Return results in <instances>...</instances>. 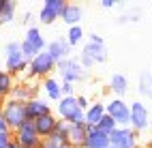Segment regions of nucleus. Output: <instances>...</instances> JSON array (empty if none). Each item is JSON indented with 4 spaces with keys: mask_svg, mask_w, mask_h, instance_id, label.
Listing matches in <instances>:
<instances>
[{
    "mask_svg": "<svg viewBox=\"0 0 152 148\" xmlns=\"http://www.w3.org/2000/svg\"><path fill=\"white\" fill-rule=\"evenodd\" d=\"M77 60H79V64H82L84 69H92L94 64H103L107 60V45L103 41V37L96 34V32L88 34Z\"/></svg>",
    "mask_w": 152,
    "mask_h": 148,
    "instance_id": "nucleus-1",
    "label": "nucleus"
},
{
    "mask_svg": "<svg viewBox=\"0 0 152 148\" xmlns=\"http://www.w3.org/2000/svg\"><path fill=\"white\" fill-rule=\"evenodd\" d=\"M0 112H2V118L9 127V131H17L19 127L24 122H28L26 118V103L22 101H15V99H4L2 103H0Z\"/></svg>",
    "mask_w": 152,
    "mask_h": 148,
    "instance_id": "nucleus-2",
    "label": "nucleus"
},
{
    "mask_svg": "<svg viewBox=\"0 0 152 148\" xmlns=\"http://www.w3.org/2000/svg\"><path fill=\"white\" fill-rule=\"evenodd\" d=\"M4 71L9 75H24L28 71V60L22 54V47H19L17 41H9L4 45Z\"/></svg>",
    "mask_w": 152,
    "mask_h": 148,
    "instance_id": "nucleus-3",
    "label": "nucleus"
},
{
    "mask_svg": "<svg viewBox=\"0 0 152 148\" xmlns=\"http://www.w3.org/2000/svg\"><path fill=\"white\" fill-rule=\"evenodd\" d=\"M56 71V60L47 52H41L37 54L32 60H28V71H26V77L28 80H45Z\"/></svg>",
    "mask_w": 152,
    "mask_h": 148,
    "instance_id": "nucleus-4",
    "label": "nucleus"
},
{
    "mask_svg": "<svg viewBox=\"0 0 152 148\" xmlns=\"http://www.w3.org/2000/svg\"><path fill=\"white\" fill-rule=\"evenodd\" d=\"M45 45H47V43H45V37H43V32L39 30L37 26L28 28L24 41H19V47H22V54H24L26 60H32L37 54L45 52Z\"/></svg>",
    "mask_w": 152,
    "mask_h": 148,
    "instance_id": "nucleus-5",
    "label": "nucleus"
},
{
    "mask_svg": "<svg viewBox=\"0 0 152 148\" xmlns=\"http://www.w3.org/2000/svg\"><path fill=\"white\" fill-rule=\"evenodd\" d=\"M56 114H58V120H62L66 125H75V122L84 120V110H79L75 97H62L56 103Z\"/></svg>",
    "mask_w": 152,
    "mask_h": 148,
    "instance_id": "nucleus-6",
    "label": "nucleus"
},
{
    "mask_svg": "<svg viewBox=\"0 0 152 148\" xmlns=\"http://www.w3.org/2000/svg\"><path fill=\"white\" fill-rule=\"evenodd\" d=\"M56 71L60 75V82H69V84H79L86 80V69L79 64L77 58H66V60L56 64Z\"/></svg>",
    "mask_w": 152,
    "mask_h": 148,
    "instance_id": "nucleus-7",
    "label": "nucleus"
},
{
    "mask_svg": "<svg viewBox=\"0 0 152 148\" xmlns=\"http://www.w3.org/2000/svg\"><path fill=\"white\" fill-rule=\"evenodd\" d=\"M129 112H131L129 127L135 133H141V131H146L150 127V112H148V105L144 101H133L129 105Z\"/></svg>",
    "mask_w": 152,
    "mask_h": 148,
    "instance_id": "nucleus-8",
    "label": "nucleus"
},
{
    "mask_svg": "<svg viewBox=\"0 0 152 148\" xmlns=\"http://www.w3.org/2000/svg\"><path fill=\"white\" fill-rule=\"evenodd\" d=\"M109 146L114 148H139V133L131 127H116L109 133Z\"/></svg>",
    "mask_w": 152,
    "mask_h": 148,
    "instance_id": "nucleus-9",
    "label": "nucleus"
},
{
    "mask_svg": "<svg viewBox=\"0 0 152 148\" xmlns=\"http://www.w3.org/2000/svg\"><path fill=\"white\" fill-rule=\"evenodd\" d=\"M105 114L114 120L118 127H129V103L124 99H118V97H111L109 101H105Z\"/></svg>",
    "mask_w": 152,
    "mask_h": 148,
    "instance_id": "nucleus-10",
    "label": "nucleus"
},
{
    "mask_svg": "<svg viewBox=\"0 0 152 148\" xmlns=\"http://www.w3.org/2000/svg\"><path fill=\"white\" fill-rule=\"evenodd\" d=\"M13 142H17L22 148H39L41 146V137L37 135L32 122H24L17 131H13Z\"/></svg>",
    "mask_w": 152,
    "mask_h": 148,
    "instance_id": "nucleus-11",
    "label": "nucleus"
},
{
    "mask_svg": "<svg viewBox=\"0 0 152 148\" xmlns=\"http://www.w3.org/2000/svg\"><path fill=\"white\" fill-rule=\"evenodd\" d=\"M64 4H66V0H45L41 11H39V22L45 26L54 24L56 19H60V13H62Z\"/></svg>",
    "mask_w": 152,
    "mask_h": 148,
    "instance_id": "nucleus-12",
    "label": "nucleus"
},
{
    "mask_svg": "<svg viewBox=\"0 0 152 148\" xmlns=\"http://www.w3.org/2000/svg\"><path fill=\"white\" fill-rule=\"evenodd\" d=\"M47 114H54L52 112V103H49V101H45V99H41V97L26 101V118L30 122H34V120H39V118H43Z\"/></svg>",
    "mask_w": 152,
    "mask_h": 148,
    "instance_id": "nucleus-13",
    "label": "nucleus"
},
{
    "mask_svg": "<svg viewBox=\"0 0 152 148\" xmlns=\"http://www.w3.org/2000/svg\"><path fill=\"white\" fill-rule=\"evenodd\" d=\"M39 90H41V86H37L32 82H15L11 95H9V99H15V101H30V99H37L39 97Z\"/></svg>",
    "mask_w": 152,
    "mask_h": 148,
    "instance_id": "nucleus-14",
    "label": "nucleus"
},
{
    "mask_svg": "<svg viewBox=\"0 0 152 148\" xmlns=\"http://www.w3.org/2000/svg\"><path fill=\"white\" fill-rule=\"evenodd\" d=\"M45 52L52 56L54 60H56V64H58V62L66 60V58H71V45L64 41L62 37H58V39H54V41H49L45 45Z\"/></svg>",
    "mask_w": 152,
    "mask_h": 148,
    "instance_id": "nucleus-15",
    "label": "nucleus"
},
{
    "mask_svg": "<svg viewBox=\"0 0 152 148\" xmlns=\"http://www.w3.org/2000/svg\"><path fill=\"white\" fill-rule=\"evenodd\" d=\"M60 19L71 28V26H79V22L84 19V9L82 4H77V2H66L64 9H62V13H60Z\"/></svg>",
    "mask_w": 152,
    "mask_h": 148,
    "instance_id": "nucleus-16",
    "label": "nucleus"
},
{
    "mask_svg": "<svg viewBox=\"0 0 152 148\" xmlns=\"http://www.w3.org/2000/svg\"><path fill=\"white\" fill-rule=\"evenodd\" d=\"M88 129H90V127L84 120L82 122H75V125H69V129H66V142L71 146H75V148H82L86 135H88Z\"/></svg>",
    "mask_w": 152,
    "mask_h": 148,
    "instance_id": "nucleus-17",
    "label": "nucleus"
},
{
    "mask_svg": "<svg viewBox=\"0 0 152 148\" xmlns=\"http://www.w3.org/2000/svg\"><path fill=\"white\" fill-rule=\"evenodd\" d=\"M32 125H34V131H37V135L41 137V140H45V137L54 135V131H56V125H58V116H54V114H47V116H43V118H39V120H34Z\"/></svg>",
    "mask_w": 152,
    "mask_h": 148,
    "instance_id": "nucleus-18",
    "label": "nucleus"
},
{
    "mask_svg": "<svg viewBox=\"0 0 152 148\" xmlns=\"http://www.w3.org/2000/svg\"><path fill=\"white\" fill-rule=\"evenodd\" d=\"M82 148H109V135L101 133L96 127H90Z\"/></svg>",
    "mask_w": 152,
    "mask_h": 148,
    "instance_id": "nucleus-19",
    "label": "nucleus"
},
{
    "mask_svg": "<svg viewBox=\"0 0 152 148\" xmlns=\"http://www.w3.org/2000/svg\"><path fill=\"white\" fill-rule=\"evenodd\" d=\"M103 116H105V103L103 101H94V103H90L88 110L84 112V122L88 127H96Z\"/></svg>",
    "mask_w": 152,
    "mask_h": 148,
    "instance_id": "nucleus-20",
    "label": "nucleus"
},
{
    "mask_svg": "<svg viewBox=\"0 0 152 148\" xmlns=\"http://www.w3.org/2000/svg\"><path fill=\"white\" fill-rule=\"evenodd\" d=\"M41 90L45 92V97L49 99V101H60L62 99V92H60V80H56L54 75L45 77V80L41 82Z\"/></svg>",
    "mask_w": 152,
    "mask_h": 148,
    "instance_id": "nucleus-21",
    "label": "nucleus"
},
{
    "mask_svg": "<svg viewBox=\"0 0 152 148\" xmlns=\"http://www.w3.org/2000/svg\"><path fill=\"white\" fill-rule=\"evenodd\" d=\"M109 90H111L114 97L122 99L129 92V80H126V75H122V73H114V75H111L109 77Z\"/></svg>",
    "mask_w": 152,
    "mask_h": 148,
    "instance_id": "nucleus-22",
    "label": "nucleus"
},
{
    "mask_svg": "<svg viewBox=\"0 0 152 148\" xmlns=\"http://www.w3.org/2000/svg\"><path fill=\"white\" fill-rule=\"evenodd\" d=\"M17 13V2L13 0H0V26H7L15 19Z\"/></svg>",
    "mask_w": 152,
    "mask_h": 148,
    "instance_id": "nucleus-23",
    "label": "nucleus"
},
{
    "mask_svg": "<svg viewBox=\"0 0 152 148\" xmlns=\"http://www.w3.org/2000/svg\"><path fill=\"white\" fill-rule=\"evenodd\" d=\"M13 86H15V77L9 75L4 69H0V103H2L4 99H9V95H11V90H13Z\"/></svg>",
    "mask_w": 152,
    "mask_h": 148,
    "instance_id": "nucleus-24",
    "label": "nucleus"
},
{
    "mask_svg": "<svg viewBox=\"0 0 152 148\" xmlns=\"http://www.w3.org/2000/svg\"><path fill=\"white\" fill-rule=\"evenodd\" d=\"M84 37H86V32H84L82 24H79V26H71L69 30H66V37H64V41L71 45V49H73V47H77L79 43L84 41Z\"/></svg>",
    "mask_w": 152,
    "mask_h": 148,
    "instance_id": "nucleus-25",
    "label": "nucleus"
},
{
    "mask_svg": "<svg viewBox=\"0 0 152 148\" xmlns=\"http://www.w3.org/2000/svg\"><path fill=\"white\" fill-rule=\"evenodd\" d=\"M137 90H139V95H141V97H150V92H152V75H150L148 71H144V73L139 75Z\"/></svg>",
    "mask_w": 152,
    "mask_h": 148,
    "instance_id": "nucleus-26",
    "label": "nucleus"
},
{
    "mask_svg": "<svg viewBox=\"0 0 152 148\" xmlns=\"http://www.w3.org/2000/svg\"><path fill=\"white\" fill-rule=\"evenodd\" d=\"M116 127H118V125H116L114 120H111V118H109L107 114H105L103 118H101V122L96 125V129H99L101 133H105V135H109L111 131H114V129H116Z\"/></svg>",
    "mask_w": 152,
    "mask_h": 148,
    "instance_id": "nucleus-27",
    "label": "nucleus"
},
{
    "mask_svg": "<svg viewBox=\"0 0 152 148\" xmlns=\"http://www.w3.org/2000/svg\"><path fill=\"white\" fill-rule=\"evenodd\" d=\"M64 144V140H60V137H56V135H49V137H45V140H41V146L39 148H60Z\"/></svg>",
    "mask_w": 152,
    "mask_h": 148,
    "instance_id": "nucleus-28",
    "label": "nucleus"
},
{
    "mask_svg": "<svg viewBox=\"0 0 152 148\" xmlns=\"http://www.w3.org/2000/svg\"><path fill=\"white\" fill-rule=\"evenodd\" d=\"M133 22H139V11L135 13H124L118 17V24H133Z\"/></svg>",
    "mask_w": 152,
    "mask_h": 148,
    "instance_id": "nucleus-29",
    "label": "nucleus"
},
{
    "mask_svg": "<svg viewBox=\"0 0 152 148\" xmlns=\"http://www.w3.org/2000/svg\"><path fill=\"white\" fill-rule=\"evenodd\" d=\"M60 92L62 97H75V86L69 82H60Z\"/></svg>",
    "mask_w": 152,
    "mask_h": 148,
    "instance_id": "nucleus-30",
    "label": "nucleus"
},
{
    "mask_svg": "<svg viewBox=\"0 0 152 148\" xmlns=\"http://www.w3.org/2000/svg\"><path fill=\"white\" fill-rule=\"evenodd\" d=\"M13 140V133L11 131H0V148H7Z\"/></svg>",
    "mask_w": 152,
    "mask_h": 148,
    "instance_id": "nucleus-31",
    "label": "nucleus"
},
{
    "mask_svg": "<svg viewBox=\"0 0 152 148\" xmlns=\"http://www.w3.org/2000/svg\"><path fill=\"white\" fill-rule=\"evenodd\" d=\"M75 99H77V105H79V110H88V105H90V99L86 97V95H75Z\"/></svg>",
    "mask_w": 152,
    "mask_h": 148,
    "instance_id": "nucleus-32",
    "label": "nucleus"
},
{
    "mask_svg": "<svg viewBox=\"0 0 152 148\" xmlns=\"http://www.w3.org/2000/svg\"><path fill=\"white\" fill-rule=\"evenodd\" d=\"M32 22H34V15L30 13V11H26V13H24V26L32 28Z\"/></svg>",
    "mask_w": 152,
    "mask_h": 148,
    "instance_id": "nucleus-33",
    "label": "nucleus"
},
{
    "mask_svg": "<svg viewBox=\"0 0 152 148\" xmlns=\"http://www.w3.org/2000/svg\"><path fill=\"white\" fill-rule=\"evenodd\" d=\"M114 4H116V0H101V7L103 9H114Z\"/></svg>",
    "mask_w": 152,
    "mask_h": 148,
    "instance_id": "nucleus-34",
    "label": "nucleus"
},
{
    "mask_svg": "<svg viewBox=\"0 0 152 148\" xmlns=\"http://www.w3.org/2000/svg\"><path fill=\"white\" fill-rule=\"evenodd\" d=\"M0 131H9V127H7L4 118H2V112H0Z\"/></svg>",
    "mask_w": 152,
    "mask_h": 148,
    "instance_id": "nucleus-35",
    "label": "nucleus"
},
{
    "mask_svg": "<svg viewBox=\"0 0 152 148\" xmlns=\"http://www.w3.org/2000/svg\"><path fill=\"white\" fill-rule=\"evenodd\" d=\"M7 148H22V146H19V144H17V142H13V140H11V144H9V146H7Z\"/></svg>",
    "mask_w": 152,
    "mask_h": 148,
    "instance_id": "nucleus-36",
    "label": "nucleus"
},
{
    "mask_svg": "<svg viewBox=\"0 0 152 148\" xmlns=\"http://www.w3.org/2000/svg\"><path fill=\"white\" fill-rule=\"evenodd\" d=\"M60 148H75V146H71L69 142H64V144H62V146H60Z\"/></svg>",
    "mask_w": 152,
    "mask_h": 148,
    "instance_id": "nucleus-37",
    "label": "nucleus"
},
{
    "mask_svg": "<svg viewBox=\"0 0 152 148\" xmlns=\"http://www.w3.org/2000/svg\"><path fill=\"white\" fill-rule=\"evenodd\" d=\"M150 129H152V112H150Z\"/></svg>",
    "mask_w": 152,
    "mask_h": 148,
    "instance_id": "nucleus-38",
    "label": "nucleus"
},
{
    "mask_svg": "<svg viewBox=\"0 0 152 148\" xmlns=\"http://www.w3.org/2000/svg\"><path fill=\"white\" fill-rule=\"evenodd\" d=\"M148 99H150V101H152V92H150V97H148Z\"/></svg>",
    "mask_w": 152,
    "mask_h": 148,
    "instance_id": "nucleus-39",
    "label": "nucleus"
},
{
    "mask_svg": "<svg viewBox=\"0 0 152 148\" xmlns=\"http://www.w3.org/2000/svg\"><path fill=\"white\" fill-rule=\"evenodd\" d=\"M150 75H152V69H150Z\"/></svg>",
    "mask_w": 152,
    "mask_h": 148,
    "instance_id": "nucleus-40",
    "label": "nucleus"
},
{
    "mask_svg": "<svg viewBox=\"0 0 152 148\" xmlns=\"http://www.w3.org/2000/svg\"><path fill=\"white\" fill-rule=\"evenodd\" d=\"M109 148H114V146H109Z\"/></svg>",
    "mask_w": 152,
    "mask_h": 148,
    "instance_id": "nucleus-41",
    "label": "nucleus"
}]
</instances>
